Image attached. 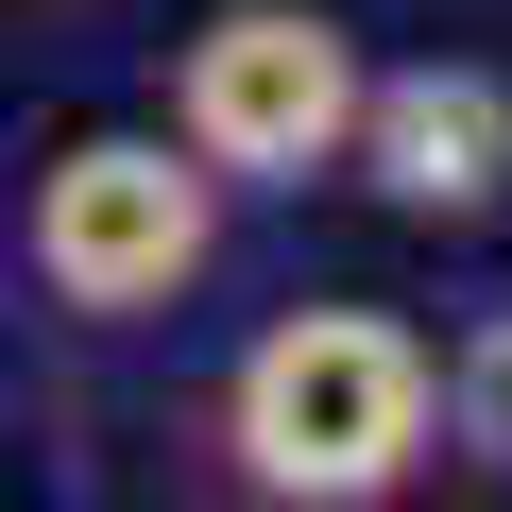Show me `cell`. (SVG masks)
I'll use <instances>...</instances> for the list:
<instances>
[{
	"label": "cell",
	"mask_w": 512,
	"mask_h": 512,
	"mask_svg": "<svg viewBox=\"0 0 512 512\" xmlns=\"http://www.w3.org/2000/svg\"><path fill=\"white\" fill-rule=\"evenodd\" d=\"M171 461L239 512H393L444 478V342L359 291L256 308L171 393Z\"/></svg>",
	"instance_id": "1"
},
{
	"label": "cell",
	"mask_w": 512,
	"mask_h": 512,
	"mask_svg": "<svg viewBox=\"0 0 512 512\" xmlns=\"http://www.w3.org/2000/svg\"><path fill=\"white\" fill-rule=\"evenodd\" d=\"M222 222L239 188L171 137V120H103V137H52L18 171V222H0V291L52 342H171L205 291H222Z\"/></svg>",
	"instance_id": "2"
},
{
	"label": "cell",
	"mask_w": 512,
	"mask_h": 512,
	"mask_svg": "<svg viewBox=\"0 0 512 512\" xmlns=\"http://www.w3.org/2000/svg\"><path fill=\"white\" fill-rule=\"evenodd\" d=\"M359 86H376L359 18H325V0H222L205 35H171L154 120H171L239 205H291V188H342Z\"/></svg>",
	"instance_id": "3"
},
{
	"label": "cell",
	"mask_w": 512,
	"mask_h": 512,
	"mask_svg": "<svg viewBox=\"0 0 512 512\" xmlns=\"http://www.w3.org/2000/svg\"><path fill=\"white\" fill-rule=\"evenodd\" d=\"M342 188L393 205L410 239H478L512 222V69L478 52H410L359 86V137H342Z\"/></svg>",
	"instance_id": "4"
},
{
	"label": "cell",
	"mask_w": 512,
	"mask_h": 512,
	"mask_svg": "<svg viewBox=\"0 0 512 512\" xmlns=\"http://www.w3.org/2000/svg\"><path fill=\"white\" fill-rule=\"evenodd\" d=\"M444 461H495L512 478V308H478L444 342Z\"/></svg>",
	"instance_id": "5"
}]
</instances>
